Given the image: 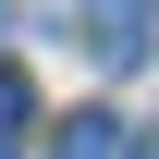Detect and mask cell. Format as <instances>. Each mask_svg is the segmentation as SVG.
Segmentation results:
<instances>
[{
	"mask_svg": "<svg viewBox=\"0 0 159 159\" xmlns=\"http://www.w3.org/2000/svg\"><path fill=\"white\" fill-rule=\"evenodd\" d=\"M49 159H147V147H135V122H122V110H74Z\"/></svg>",
	"mask_w": 159,
	"mask_h": 159,
	"instance_id": "2",
	"label": "cell"
},
{
	"mask_svg": "<svg viewBox=\"0 0 159 159\" xmlns=\"http://www.w3.org/2000/svg\"><path fill=\"white\" fill-rule=\"evenodd\" d=\"M0 12H12V0H0Z\"/></svg>",
	"mask_w": 159,
	"mask_h": 159,
	"instance_id": "4",
	"label": "cell"
},
{
	"mask_svg": "<svg viewBox=\"0 0 159 159\" xmlns=\"http://www.w3.org/2000/svg\"><path fill=\"white\" fill-rule=\"evenodd\" d=\"M25 122H37V86H25V74H12V61H0V147H12V135H25Z\"/></svg>",
	"mask_w": 159,
	"mask_h": 159,
	"instance_id": "3",
	"label": "cell"
},
{
	"mask_svg": "<svg viewBox=\"0 0 159 159\" xmlns=\"http://www.w3.org/2000/svg\"><path fill=\"white\" fill-rule=\"evenodd\" d=\"M74 25H86V61H110V74L159 49V0H74Z\"/></svg>",
	"mask_w": 159,
	"mask_h": 159,
	"instance_id": "1",
	"label": "cell"
},
{
	"mask_svg": "<svg viewBox=\"0 0 159 159\" xmlns=\"http://www.w3.org/2000/svg\"><path fill=\"white\" fill-rule=\"evenodd\" d=\"M0 159H12V147H0Z\"/></svg>",
	"mask_w": 159,
	"mask_h": 159,
	"instance_id": "5",
	"label": "cell"
}]
</instances>
